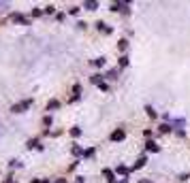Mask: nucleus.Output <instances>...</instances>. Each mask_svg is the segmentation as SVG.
Segmentation results:
<instances>
[{
    "label": "nucleus",
    "instance_id": "nucleus-5",
    "mask_svg": "<svg viewBox=\"0 0 190 183\" xmlns=\"http://www.w3.org/2000/svg\"><path fill=\"white\" fill-rule=\"evenodd\" d=\"M145 162H147V158H145V156H141V158H139L137 162H135V164H132L131 171H139V168H143V166H145Z\"/></svg>",
    "mask_w": 190,
    "mask_h": 183
},
{
    "label": "nucleus",
    "instance_id": "nucleus-14",
    "mask_svg": "<svg viewBox=\"0 0 190 183\" xmlns=\"http://www.w3.org/2000/svg\"><path fill=\"white\" fill-rule=\"evenodd\" d=\"M56 109H60V102L58 100H49L47 102V111H56Z\"/></svg>",
    "mask_w": 190,
    "mask_h": 183
},
{
    "label": "nucleus",
    "instance_id": "nucleus-11",
    "mask_svg": "<svg viewBox=\"0 0 190 183\" xmlns=\"http://www.w3.org/2000/svg\"><path fill=\"white\" fill-rule=\"evenodd\" d=\"M83 9H88V11H96V9H98V2H94V0L83 2Z\"/></svg>",
    "mask_w": 190,
    "mask_h": 183
},
{
    "label": "nucleus",
    "instance_id": "nucleus-24",
    "mask_svg": "<svg viewBox=\"0 0 190 183\" xmlns=\"http://www.w3.org/2000/svg\"><path fill=\"white\" fill-rule=\"evenodd\" d=\"M54 11H56V7H54V4H47V7L43 9V13H47V15H51Z\"/></svg>",
    "mask_w": 190,
    "mask_h": 183
},
{
    "label": "nucleus",
    "instance_id": "nucleus-31",
    "mask_svg": "<svg viewBox=\"0 0 190 183\" xmlns=\"http://www.w3.org/2000/svg\"><path fill=\"white\" fill-rule=\"evenodd\" d=\"M139 183H154V181H150V179H141Z\"/></svg>",
    "mask_w": 190,
    "mask_h": 183
},
{
    "label": "nucleus",
    "instance_id": "nucleus-32",
    "mask_svg": "<svg viewBox=\"0 0 190 183\" xmlns=\"http://www.w3.org/2000/svg\"><path fill=\"white\" fill-rule=\"evenodd\" d=\"M41 183H51V181H49V179H41Z\"/></svg>",
    "mask_w": 190,
    "mask_h": 183
},
{
    "label": "nucleus",
    "instance_id": "nucleus-22",
    "mask_svg": "<svg viewBox=\"0 0 190 183\" xmlns=\"http://www.w3.org/2000/svg\"><path fill=\"white\" fill-rule=\"evenodd\" d=\"M120 66H122V68L128 66V55H120Z\"/></svg>",
    "mask_w": 190,
    "mask_h": 183
},
{
    "label": "nucleus",
    "instance_id": "nucleus-27",
    "mask_svg": "<svg viewBox=\"0 0 190 183\" xmlns=\"http://www.w3.org/2000/svg\"><path fill=\"white\" fill-rule=\"evenodd\" d=\"M43 123H45V126H47V128H49V126H51V115H47V117L43 119Z\"/></svg>",
    "mask_w": 190,
    "mask_h": 183
},
{
    "label": "nucleus",
    "instance_id": "nucleus-17",
    "mask_svg": "<svg viewBox=\"0 0 190 183\" xmlns=\"http://www.w3.org/2000/svg\"><path fill=\"white\" fill-rule=\"evenodd\" d=\"M73 156H83V147L81 145H73Z\"/></svg>",
    "mask_w": 190,
    "mask_h": 183
},
{
    "label": "nucleus",
    "instance_id": "nucleus-25",
    "mask_svg": "<svg viewBox=\"0 0 190 183\" xmlns=\"http://www.w3.org/2000/svg\"><path fill=\"white\" fill-rule=\"evenodd\" d=\"M190 179V172H182V175H179V181H188Z\"/></svg>",
    "mask_w": 190,
    "mask_h": 183
},
{
    "label": "nucleus",
    "instance_id": "nucleus-21",
    "mask_svg": "<svg viewBox=\"0 0 190 183\" xmlns=\"http://www.w3.org/2000/svg\"><path fill=\"white\" fill-rule=\"evenodd\" d=\"M92 156H94V149H92V147L83 151V160H90V158H92Z\"/></svg>",
    "mask_w": 190,
    "mask_h": 183
},
{
    "label": "nucleus",
    "instance_id": "nucleus-6",
    "mask_svg": "<svg viewBox=\"0 0 190 183\" xmlns=\"http://www.w3.org/2000/svg\"><path fill=\"white\" fill-rule=\"evenodd\" d=\"M11 19H13V22H17V24H24V26H28V19H26L24 15H19V13H13V15H11Z\"/></svg>",
    "mask_w": 190,
    "mask_h": 183
},
{
    "label": "nucleus",
    "instance_id": "nucleus-26",
    "mask_svg": "<svg viewBox=\"0 0 190 183\" xmlns=\"http://www.w3.org/2000/svg\"><path fill=\"white\" fill-rule=\"evenodd\" d=\"M39 15H43L41 9H32V17H39Z\"/></svg>",
    "mask_w": 190,
    "mask_h": 183
},
{
    "label": "nucleus",
    "instance_id": "nucleus-29",
    "mask_svg": "<svg viewBox=\"0 0 190 183\" xmlns=\"http://www.w3.org/2000/svg\"><path fill=\"white\" fill-rule=\"evenodd\" d=\"M73 92H75V96H79V94H81V87L75 85V87H73Z\"/></svg>",
    "mask_w": 190,
    "mask_h": 183
},
{
    "label": "nucleus",
    "instance_id": "nucleus-8",
    "mask_svg": "<svg viewBox=\"0 0 190 183\" xmlns=\"http://www.w3.org/2000/svg\"><path fill=\"white\" fill-rule=\"evenodd\" d=\"M26 147H28V149H32V147H34V149H43V145H39V138H28Z\"/></svg>",
    "mask_w": 190,
    "mask_h": 183
},
{
    "label": "nucleus",
    "instance_id": "nucleus-7",
    "mask_svg": "<svg viewBox=\"0 0 190 183\" xmlns=\"http://www.w3.org/2000/svg\"><path fill=\"white\" fill-rule=\"evenodd\" d=\"M145 151H152V153H156V151H160V147L156 145L154 141H147V143H145Z\"/></svg>",
    "mask_w": 190,
    "mask_h": 183
},
{
    "label": "nucleus",
    "instance_id": "nucleus-9",
    "mask_svg": "<svg viewBox=\"0 0 190 183\" xmlns=\"http://www.w3.org/2000/svg\"><path fill=\"white\" fill-rule=\"evenodd\" d=\"M103 177H107L109 183H116V172H111L109 168H103Z\"/></svg>",
    "mask_w": 190,
    "mask_h": 183
},
{
    "label": "nucleus",
    "instance_id": "nucleus-20",
    "mask_svg": "<svg viewBox=\"0 0 190 183\" xmlns=\"http://www.w3.org/2000/svg\"><path fill=\"white\" fill-rule=\"evenodd\" d=\"M71 136H73V138L81 136V128H77V126H75V128H71Z\"/></svg>",
    "mask_w": 190,
    "mask_h": 183
},
{
    "label": "nucleus",
    "instance_id": "nucleus-3",
    "mask_svg": "<svg viewBox=\"0 0 190 183\" xmlns=\"http://www.w3.org/2000/svg\"><path fill=\"white\" fill-rule=\"evenodd\" d=\"M109 138H111L113 143H120V141H124V138H126V132H124L122 128H118V130H113V132H111Z\"/></svg>",
    "mask_w": 190,
    "mask_h": 183
},
{
    "label": "nucleus",
    "instance_id": "nucleus-30",
    "mask_svg": "<svg viewBox=\"0 0 190 183\" xmlns=\"http://www.w3.org/2000/svg\"><path fill=\"white\" fill-rule=\"evenodd\" d=\"M54 183H66V179H56Z\"/></svg>",
    "mask_w": 190,
    "mask_h": 183
},
{
    "label": "nucleus",
    "instance_id": "nucleus-10",
    "mask_svg": "<svg viewBox=\"0 0 190 183\" xmlns=\"http://www.w3.org/2000/svg\"><path fill=\"white\" fill-rule=\"evenodd\" d=\"M103 79H105V75H92V77H90V81H92L94 85H100V83H105Z\"/></svg>",
    "mask_w": 190,
    "mask_h": 183
},
{
    "label": "nucleus",
    "instance_id": "nucleus-2",
    "mask_svg": "<svg viewBox=\"0 0 190 183\" xmlns=\"http://www.w3.org/2000/svg\"><path fill=\"white\" fill-rule=\"evenodd\" d=\"M128 7H131L128 2H113V4H111V11H113V13L120 11V13H124V15H128V13H131Z\"/></svg>",
    "mask_w": 190,
    "mask_h": 183
},
{
    "label": "nucleus",
    "instance_id": "nucleus-12",
    "mask_svg": "<svg viewBox=\"0 0 190 183\" xmlns=\"http://www.w3.org/2000/svg\"><path fill=\"white\" fill-rule=\"evenodd\" d=\"M128 172H131V171H128L124 164H118V166H116V175H124V177H126Z\"/></svg>",
    "mask_w": 190,
    "mask_h": 183
},
{
    "label": "nucleus",
    "instance_id": "nucleus-15",
    "mask_svg": "<svg viewBox=\"0 0 190 183\" xmlns=\"http://www.w3.org/2000/svg\"><path fill=\"white\" fill-rule=\"evenodd\" d=\"M145 113H147V117H152V119H156V117H158V113H156V111L152 109V107H150V104H147V107H145Z\"/></svg>",
    "mask_w": 190,
    "mask_h": 183
},
{
    "label": "nucleus",
    "instance_id": "nucleus-19",
    "mask_svg": "<svg viewBox=\"0 0 190 183\" xmlns=\"http://www.w3.org/2000/svg\"><path fill=\"white\" fill-rule=\"evenodd\" d=\"M160 132H162V134H167V132H173V126H171V123H162V126H160Z\"/></svg>",
    "mask_w": 190,
    "mask_h": 183
},
{
    "label": "nucleus",
    "instance_id": "nucleus-23",
    "mask_svg": "<svg viewBox=\"0 0 190 183\" xmlns=\"http://www.w3.org/2000/svg\"><path fill=\"white\" fill-rule=\"evenodd\" d=\"M9 168H22V162L19 160H11L9 162Z\"/></svg>",
    "mask_w": 190,
    "mask_h": 183
},
{
    "label": "nucleus",
    "instance_id": "nucleus-28",
    "mask_svg": "<svg viewBox=\"0 0 190 183\" xmlns=\"http://www.w3.org/2000/svg\"><path fill=\"white\" fill-rule=\"evenodd\" d=\"M69 13H71V15H77V13H79V7H71V11Z\"/></svg>",
    "mask_w": 190,
    "mask_h": 183
},
{
    "label": "nucleus",
    "instance_id": "nucleus-1",
    "mask_svg": "<svg viewBox=\"0 0 190 183\" xmlns=\"http://www.w3.org/2000/svg\"><path fill=\"white\" fill-rule=\"evenodd\" d=\"M32 104H34V100H32V98H26V100H22V102L13 104V107H11V113H24V111H28Z\"/></svg>",
    "mask_w": 190,
    "mask_h": 183
},
{
    "label": "nucleus",
    "instance_id": "nucleus-13",
    "mask_svg": "<svg viewBox=\"0 0 190 183\" xmlns=\"http://www.w3.org/2000/svg\"><path fill=\"white\" fill-rule=\"evenodd\" d=\"M105 79H109V81H116V79H118V68H113V70H109V73L105 75Z\"/></svg>",
    "mask_w": 190,
    "mask_h": 183
},
{
    "label": "nucleus",
    "instance_id": "nucleus-16",
    "mask_svg": "<svg viewBox=\"0 0 190 183\" xmlns=\"http://www.w3.org/2000/svg\"><path fill=\"white\" fill-rule=\"evenodd\" d=\"M118 49H120V51H126V49H128V41H126V38L118 41Z\"/></svg>",
    "mask_w": 190,
    "mask_h": 183
},
{
    "label": "nucleus",
    "instance_id": "nucleus-4",
    "mask_svg": "<svg viewBox=\"0 0 190 183\" xmlns=\"http://www.w3.org/2000/svg\"><path fill=\"white\" fill-rule=\"evenodd\" d=\"M96 28H98V32H103V34H111V32H113L105 22H96Z\"/></svg>",
    "mask_w": 190,
    "mask_h": 183
},
{
    "label": "nucleus",
    "instance_id": "nucleus-18",
    "mask_svg": "<svg viewBox=\"0 0 190 183\" xmlns=\"http://www.w3.org/2000/svg\"><path fill=\"white\" fill-rule=\"evenodd\" d=\"M105 58H103V55H100V58H96V60H92V64H94V66H98V68H103V66H105Z\"/></svg>",
    "mask_w": 190,
    "mask_h": 183
}]
</instances>
